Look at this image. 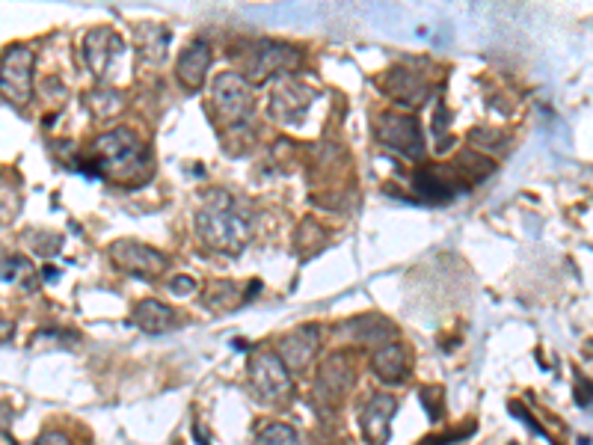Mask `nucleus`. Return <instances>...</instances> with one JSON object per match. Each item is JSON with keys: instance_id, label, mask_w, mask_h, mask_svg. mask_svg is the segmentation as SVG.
Here are the masks:
<instances>
[{"instance_id": "nucleus-1", "label": "nucleus", "mask_w": 593, "mask_h": 445, "mask_svg": "<svg viewBox=\"0 0 593 445\" xmlns=\"http://www.w3.org/2000/svg\"><path fill=\"white\" fill-rule=\"evenodd\" d=\"M196 232L211 250L238 256L247 247V241H250L253 223H250V217L238 208V202L229 193L214 190L202 202V211L196 217Z\"/></svg>"}, {"instance_id": "nucleus-2", "label": "nucleus", "mask_w": 593, "mask_h": 445, "mask_svg": "<svg viewBox=\"0 0 593 445\" xmlns=\"http://www.w3.org/2000/svg\"><path fill=\"white\" fill-rule=\"evenodd\" d=\"M149 170H152L149 149L128 128H116V131L98 137L95 146H92V158L86 164V173L104 178H119V181H131L134 176H140V181H146Z\"/></svg>"}, {"instance_id": "nucleus-3", "label": "nucleus", "mask_w": 593, "mask_h": 445, "mask_svg": "<svg viewBox=\"0 0 593 445\" xmlns=\"http://www.w3.org/2000/svg\"><path fill=\"white\" fill-rule=\"evenodd\" d=\"M250 386L264 404H282L291 395V371L276 351H258L250 359Z\"/></svg>"}, {"instance_id": "nucleus-4", "label": "nucleus", "mask_w": 593, "mask_h": 445, "mask_svg": "<svg viewBox=\"0 0 593 445\" xmlns=\"http://www.w3.org/2000/svg\"><path fill=\"white\" fill-rule=\"evenodd\" d=\"M30 95H33V51L24 45H12L0 60V98L24 107Z\"/></svg>"}, {"instance_id": "nucleus-5", "label": "nucleus", "mask_w": 593, "mask_h": 445, "mask_svg": "<svg viewBox=\"0 0 593 445\" xmlns=\"http://www.w3.org/2000/svg\"><path fill=\"white\" fill-rule=\"evenodd\" d=\"M300 63V51L285 42H255L244 60L247 81L264 84L270 75H282Z\"/></svg>"}, {"instance_id": "nucleus-6", "label": "nucleus", "mask_w": 593, "mask_h": 445, "mask_svg": "<svg viewBox=\"0 0 593 445\" xmlns=\"http://www.w3.org/2000/svg\"><path fill=\"white\" fill-rule=\"evenodd\" d=\"M110 262L116 270L137 276V279H158L170 267V259L164 253H158L155 247H146L140 241H116L110 247Z\"/></svg>"}, {"instance_id": "nucleus-7", "label": "nucleus", "mask_w": 593, "mask_h": 445, "mask_svg": "<svg viewBox=\"0 0 593 445\" xmlns=\"http://www.w3.org/2000/svg\"><path fill=\"white\" fill-rule=\"evenodd\" d=\"M211 101L223 125H238L253 113V92L241 75H220L211 89Z\"/></svg>"}, {"instance_id": "nucleus-8", "label": "nucleus", "mask_w": 593, "mask_h": 445, "mask_svg": "<svg viewBox=\"0 0 593 445\" xmlns=\"http://www.w3.org/2000/svg\"><path fill=\"white\" fill-rule=\"evenodd\" d=\"M377 137L389 149H395V152H401L407 158H422L424 155L422 131H419V122L413 116H404V113H386V116H380Z\"/></svg>"}, {"instance_id": "nucleus-9", "label": "nucleus", "mask_w": 593, "mask_h": 445, "mask_svg": "<svg viewBox=\"0 0 593 445\" xmlns=\"http://www.w3.org/2000/svg\"><path fill=\"white\" fill-rule=\"evenodd\" d=\"M318 348H321V327L318 324H303L279 342L276 354L285 362L288 371H303L315 359Z\"/></svg>"}, {"instance_id": "nucleus-10", "label": "nucleus", "mask_w": 593, "mask_h": 445, "mask_svg": "<svg viewBox=\"0 0 593 445\" xmlns=\"http://www.w3.org/2000/svg\"><path fill=\"white\" fill-rule=\"evenodd\" d=\"M398 401L392 395H374L365 410H362V434L368 445H386L392 434V419H395Z\"/></svg>"}, {"instance_id": "nucleus-11", "label": "nucleus", "mask_w": 593, "mask_h": 445, "mask_svg": "<svg viewBox=\"0 0 593 445\" xmlns=\"http://www.w3.org/2000/svg\"><path fill=\"white\" fill-rule=\"evenodd\" d=\"M122 39L113 33V30H95L89 33L84 42V57L86 66L98 75V78H107L110 66L116 63V57H122Z\"/></svg>"}, {"instance_id": "nucleus-12", "label": "nucleus", "mask_w": 593, "mask_h": 445, "mask_svg": "<svg viewBox=\"0 0 593 445\" xmlns=\"http://www.w3.org/2000/svg\"><path fill=\"white\" fill-rule=\"evenodd\" d=\"M131 324L137 330L149 333V336H164V333H170V330L178 327V315H175L172 306L161 303V300H143V303L134 306Z\"/></svg>"}, {"instance_id": "nucleus-13", "label": "nucleus", "mask_w": 593, "mask_h": 445, "mask_svg": "<svg viewBox=\"0 0 593 445\" xmlns=\"http://www.w3.org/2000/svg\"><path fill=\"white\" fill-rule=\"evenodd\" d=\"M318 395L324 401H339L344 398V392L353 386V368L344 356H330L324 365H321V374H318Z\"/></svg>"}, {"instance_id": "nucleus-14", "label": "nucleus", "mask_w": 593, "mask_h": 445, "mask_svg": "<svg viewBox=\"0 0 593 445\" xmlns=\"http://www.w3.org/2000/svg\"><path fill=\"white\" fill-rule=\"evenodd\" d=\"M208 66H211V51L205 42H190L181 57H178V66H175V78L184 84L187 89H199L205 75H208Z\"/></svg>"}, {"instance_id": "nucleus-15", "label": "nucleus", "mask_w": 593, "mask_h": 445, "mask_svg": "<svg viewBox=\"0 0 593 445\" xmlns=\"http://www.w3.org/2000/svg\"><path fill=\"white\" fill-rule=\"evenodd\" d=\"M413 187L424 202H451L460 190H466V184L454 181L448 176V170H422V173H416Z\"/></svg>"}, {"instance_id": "nucleus-16", "label": "nucleus", "mask_w": 593, "mask_h": 445, "mask_svg": "<svg viewBox=\"0 0 593 445\" xmlns=\"http://www.w3.org/2000/svg\"><path fill=\"white\" fill-rule=\"evenodd\" d=\"M371 368H374V374L383 380V383H389V386H395V383H404L407 380V374H410V362H407V354H404V348L401 345H383L374 359H371Z\"/></svg>"}, {"instance_id": "nucleus-17", "label": "nucleus", "mask_w": 593, "mask_h": 445, "mask_svg": "<svg viewBox=\"0 0 593 445\" xmlns=\"http://www.w3.org/2000/svg\"><path fill=\"white\" fill-rule=\"evenodd\" d=\"M386 92L395 101L407 104V107H419L424 98H427V84H424L419 75H413L407 69H392L386 75Z\"/></svg>"}, {"instance_id": "nucleus-18", "label": "nucleus", "mask_w": 593, "mask_h": 445, "mask_svg": "<svg viewBox=\"0 0 593 445\" xmlns=\"http://www.w3.org/2000/svg\"><path fill=\"white\" fill-rule=\"evenodd\" d=\"M347 330L356 336V342H371V345H377V342H389V339H392V333H395V327H392V324H386L380 315H362V318H356Z\"/></svg>"}, {"instance_id": "nucleus-19", "label": "nucleus", "mask_w": 593, "mask_h": 445, "mask_svg": "<svg viewBox=\"0 0 593 445\" xmlns=\"http://www.w3.org/2000/svg\"><path fill=\"white\" fill-rule=\"evenodd\" d=\"M255 445H300V434L285 422H273L258 431Z\"/></svg>"}, {"instance_id": "nucleus-20", "label": "nucleus", "mask_w": 593, "mask_h": 445, "mask_svg": "<svg viewBox=\"0 0 593 445\" xmlns=\"http://www.w3.org/2000/svg\"><path fill=\"white\" fill-rule=\"evenodd\" d=\"M235 291H238V288H235L232 282H217V285H211V288H208L205 303H208L211 309H217V312H223V309H235V306H238Z\"/></svg>"}, {"instance_id": "nucleus-21", "label": "nucleus", "mask_w": 593, "mask_h": 445, "mask_svg": "<svg viewBox=\"0 0 593 445\" xmlns=\"http://www.w3.org/2000/svg\"><path fill=\"white\" fill-rule=\"evenodd\" d=\"M33 276V267L27 259H3L0 262V279H6V282H24V279H30Z\"/></svg>"}, {"instance_id": "nucleus-22", "label": "nucleus", "mask_w": 593, "mask_h": 445, "mask_svg": "<svg viewBox=\"0 0 593 445\" xmlns=\"http://www.w3.org/2000/svg\"><path fill=\"white\" fill-rule=\"evenodd\" d=\"M36 445H75L66 434H60V431H45L39 440H36Z\"/></svg>"}, {"instance_id": "nucleus-23", "label": "nucleus", "mask_w": 593, "mask_h": 445, "mask_svg": "<svg viewBox=\"0 0 593 445\" xmlns=\"http://www.w3.org/2000/svg\"><path fill=\"white\" fill-rule=\"evenodd\" d=\"M170 288L172 291H178V294H193V291H196V282H193L190 276H175Z\"/></svg>"}, {"instance_id": "nucleus-24", "label": "nucleus", "mask_w": 593, "mask_h": 445, "mask_svg": "<svg viewBox=\"0 0 593 445\" xmlns=\"http://www.w3.org/2000/svg\"><path fill=\"white\" fill-rule=\"evenodd\" d=\"M576 389H579V392H576V401H579V404H585V410H588V407H591V395H588V380H585V383H579Z\"/></svg>"}, {"instance_id": "nucleus-25", "label": "nucleus", "mask_w": 593, "mask_h": 445, "mask_svg": "<svg viewBox=\"0 0 593 445\" xmlns=\"http://www.w3.org/2000/svg\"><path fill=\"white\" fill-rule=\"evenodd\" d=\"M6 425H9V410L0 404V431H6Z\"/></svg>"}]
</instances>
